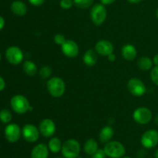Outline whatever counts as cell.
Masks as SVG:
<instances>
[{
    "label": "cell",
    "mask_w": 158,
    "mask_h": 158,
    "mask_svg": "<svg viewBox=\"0 0 158 158\" xmlns=\"http://www.w3.org/2000/svg\"><path fill=\"white\" fill-rule=\"evenodd\" d=\"M46 87L49 94L55 98L61 97L66 90V84L64 81L63 79L58 77L49 79L46 83Z\"/></svg>",
    "instance_id": "obj_1"
},
{
    "label": "cell",
    "mask_w": 158,
    "mask_h": 158,
    "mask_svg": "<svg viewBox=\"0 0 158 158\" xmlns=\"http://www.w3.org/2000/svg\"><path fill=\"white\" fill-rule=\"evenodd\" d=\"M10 104L12 109L16 114H24L29 110H32L29 101L26 97L23 95H15L12 97L10 100Z\"/></svg>",
    "instance_id": "obj_2"
},
{
    "label": "cell",
    "mask_w": 158,
    "mask_h": 158,
    "mask_svg": "<svg viewBox=\"0 0 158 158\" xmlns=\"http://www.w3.org/2000/svg\"><path fill=\"white\" fill-rule=\"evenodd\" d=\"M80 151V143L75 139H69L63 143L61 152L64 158H77Z\"/></svg>",
    "instance_id": "obj_3"
},
{
    "label": "cell",
    "mask_w": 158,
    "mask_h": 158,
    "mask_svg": "<svg viewBox=\"0 0 158 158\" xmlns=\"http://www.w3.org/2000/svg\"><path fill=\"white\" fill-rule=\"evenodd\" d=\"M103 150L106 157L110 158H122L126 154V149L123 143L116 140H110L106 143Z\"/></svg>",
    "instance_id": "obj_4"
},
{
    "label": "cell",
    "mask_w": 158,
    "mask_h": 158,
    "mask_svg": "<svg viewBox=\"0 0 158 158\" xmlns=\"http://www.w3.org/2000/svg\"><path fill=\"white\" fill-rule=\"evenodd\" d=\"M106 9L104 5L96 4L92 7L90 11V18L96 26H101L106 19Z\"/></svg>",
    "instance_id": "obj_5"
},
{
    "label": "cell",
    "mask_w": 158,
    "mask_h": 158,
    "mask_svg": "<svg viewBox=\"0 0 158 158\" xmlns=\"http://www.w3.org/2000/svg\"><path fill=\"white\" fill-rule=\"evenodd\" d=\"M152 117V112L151 110L145 106L137 108L133 114V119L134 121L140 125L148 124L151 122Z\"/></svg>",
    "instance_id": "obj_6"
},
{
    "label": "cell",
    "mask_w": 158,
    "mask_h": 158,
    "mask_svg": "<svg viewBox=\"0 0 158 158\" xmlns=\"http://www.w3.org/2000/svg\"><path fill=\"white\" fill-rule=\"evenodd\" d=\"M142 146L146 149H152L158 144V132L156 130H149L143 133L140 139Z\"/></svg>",
    "instance_id": "obj_7"
},
{
    "label": "cell",
    "mask_w": 158,
    "mask_h": 158,
    "mask_svg": "<svg viewBox=\"0 0 158 158\" xmlns=\"http://www.w3.org/2000/svg\"><path fill=\"white\" fill-rule=\"evenodd\" d=\"M6 58L9 63L18 65L23 62L24 55L19 47L15 46H9L6 51Z\"/></svg>",
    "instance_id": "obj_8"
},
{
    "label": "cell",
    "mask_w": 158,
    "mask_h": 158,
    "mask_svg": "<svg viewBox=\"0 0 158 158\" xmlns=\"http://www.w3.org/2000/svg\"><path fill=\"white\" fill-rule=\"evenodd\" d=\"M127 89L135 97H142L147 92L146 86L138 78H131L127 83Z\"/></svg>",
    "instance_id": "obj_9"
},
{
    "label": "cell",
    "mask_w": 158,
    "mask_h": 158,
    "mask_svg": "<svg viewBox=\"0 0 158 158\" xmlns=\"http://www.w3.org/2000/svg\"><path fill=\"white\" fill-rule=\"evenodd\" d=\"M40 130L33 124L27 123L22 130V135L25 140L29 143H35L40 137Z\"/></svg>",
    "instance_id": "obj_10"
},
{
    "label": "cell",
    "mask_w": 158,
    "mask_h": 158,
    "mask_svg": "<svg viewBox=\"0 0 158 158\" xmlns=\"http://www.w3.org/2000/svg\"><path fill=\"white\" fill-rule=\"evenodd\" d=\"M22 131L19 126L15 123H9L5 129V137L10 143L18 141L21 136Z\"/></svg>",
    "instance_id": "obj_11"
},
{
    "label": "cell",
    "mask_w": 158,
    "mask_h": 158,
    "mask_svg": "<svg viewBox=\"0 0 158 158\" xmlns=\"http://www.w3.org/2000/svg\"><path fill=\"white\" fill-rule=\"evenodd\" d=\"M39 130L43 137H51L56 132V124L51 119H44L40 122Z\"/></svg>",
    "instance_id": "obj_12"
},
{
    "label": "cell",
    "mask_w": 158,
    "mask_h": 158,
    "mask_svg": "<svg viewBox=\"0 0 158 158\" xmlns=\"http://www.w3.org/2000/svg\"><path fill=\"white\" fill-rule=\"evenodd\" d=\"M62 52L66 56L69 58H74L79 54V46L75 41L71 40H67L62 45Z\"/></svg>",
    "instance_id": "obj_13"
},
{
    "label": "cell",
    "mask_w": 158,
    "mask_h": 158,
    "mask_svg": "<svg viewBox=\"0 0 158 158\" xmlns=\"http://www.w3.org/2000/svg\"><path fill=\"white\" fill-rule=\"evenodd\" d=\"M114 46L108 40H102L97 42L95 45V50L97 54L103 56H108L114 52Z\"/></svg>",
    "instance_id": "obj_14"
},
{
    "label": "cell",
    "mask_w": 158,
    "mask_h": 158,
    "mask_svg": "<svg viewBox=\"0 0 158 158\" xmlns=\"http://www.w3.org/2000/svg\"><path fill=\"white\" fill-rule=\"evenodd\" d=\"M49 148L45 143H39L32 148L31 151V158H48Z\"/></svg>",
    "instance_id": "obj_15"
},
{
    "label": "cell",
    "mask_w": 158,
    "mask_h": 158,
    "mask_svg": "<svg viewBox=\"0 0 158 158\" xmlns=\"http://www.w3.org/2000/svg\"><path fill=\"white\" fill-rule=\"evenodd\" d=\"M121 54L123 59L127 61H133L137 57V49L135 46L131 44H126L121 49Z\"/></svg>",
    "instance_id": "obj_16"
},
{
    "label": "cell",
    "mask_w": 158,
    "mask_h": 158,
    "mask_svg": "<svg viewBox=\"0 0 158 158\" xmlns=\"http://www.w3.org/2000/svg\"><path fill=\"white\" fill-rule=\"evenodd\" d=\"M11 10L15 15L23 16L27 12V6L23 2L16 0L11 4Z\"/></svg>",
    "instance_id": "obj_17"
},
{
    "label": "cell",
    "mask_w": 158,
    "mask_h": 158,
    "mask_svg": "<svg viewBox=\"0 0 158 158\" xmlns=\"http://www.w3.org/2000/svg\"><path fill=\"white\" fill-rule=\"evenodd\" d=\"M97 52L94 49H88L83 56V61L87 66H94L97 62Z\"/></svg>",
    "instance_id": "obj_18"
},
{
    "label": "cell",
    "mask_w": 158,
    "mask_h": 158,
    "mask_svg": "<svg viewBox=\"0 0 158 158\" xmlns=\"http://www.w3.org/2000/svg\"><path fill=\"white\" fill-rule=\"evenodd\" d=\"M114 134V131L110 126H106L102 128L100 132L99 138L102 143H108L110 141Z\"/></svg>",
    "instance_id": "obj_19"
},
{
    "label": "cell",
    "mask_w": 158,
    "mask_h": 158,
    "mask_svg": "<svg viewBox=\"0 0 158 158\" xmlns=\"http://www.w3.org/2000/svg\"><path fill=\"white\" fill-rule=\"evenodd\" d=\"M98 143L95 139L90 138L86 141L83 146V150L86 154L89 156H93L97 151H98Z\"/></svg>",
    "instance_id": "obj_20"
},
{
    "label": "cell",
    "mask_w": 158,
    "mask_h": 158,
    "mask_svg": "<svg viewBox=\"0 0 158 158\" xmlns=\"http://www.w3.org/2000/svg\"><path fill=\"white\" fill-rule=\"evenodd\" d=\"M62 143L61 140L58 138V137H52L49 140V143H48V148L49 150L53 154H57L62 150Z\"/></svg>",
    "instance_id": "obj_21"
},
{
    "label": "cell",
    "mask_w": 158,
    "mask_h": 158,
    "mask_svg": "<svg viewBox=\"0 0 158 158\" xmlns=\"http://www.w3.org/2000/svg\"><path fill=\"white\" fill-rule=\"evenodd\" d=\"M153 60L148 56H142L137 61V66L141 70L147 71L153 68Z\"/></svg>",
    "instance_id": "obj_22"
},
{
    "label": "cell",
    "mask_w": 158,
    "mask_h": 158,
    "mask_svg": "<svg viewBox=\"0 0 158 158\" xmlns=\"http://www.w3.org/2000/svg\"><path fill=\"white\" fill-rule=\"evenodd\" d=\"M23 69L25 73L28 76H34L37 73V66L33 62L30 60H26L24 62L23 66Z\"/></svg>",
    "instance_id": "obj_23"
},
{
    "label": "cell",
    "mask_w": 158,
    "mask_h": 158,
    "mask_svg": "<svg viewBox=\"0 0 158 158\" xmlns=\"http://www.w3.org/2000/svg\"><path fill=\"white\" fill-rule=\"evenodd\" d=\"M12 116L10 111L7 109H2L0 111V120L3 123H9L12 120Z\"/></svg>",
    "instance_id": "obj_24"
},
{
    "label": "cell",
    "mask_w": 158,
    "mask_h": 158,
    "mask_svg": "<svg viewBox=\"0 0 158 158\" xmlns=\"http://www.w3.org/2000/svg\"><path fill=\"white\" fill-rule=\"evenodd\" d=\"M74 5L80 9H87L94 3V0H73Z\"/></svg>",
    "instance_id": "obj_25"
},
{
    "label": "cell",
    "mask_w": 158,
    "mask_h": 158,
    "mask_svg": "<svg viewBox=\"0 0 158 158\" xmlns=\"http://www.w3.org/2000/svg\"><path fill=\"white\" fill-rule=\"evenodd\" d=\"M39 73H40V76L41 78L47 79L49 78L51 76V74H52V69H51V68L49 67V66H45L40 69Z\"/></svg>",
    "instance_id": "obj_26"
},
{
    "label": "cell",
    "mask_w": 158,
    "mask_h": 158,
    "mask_svg": "<svg viewBox=\"0 0 158 158\" xmlns=\"http://www.w3.org/2000/svg\"><path fill=\"white\" fill-rule=\"evenodd\" d=\"M151 79L154 84L158 86V66H155L151 69Z\"/></svg>",
    "instance_id": "obj_27"
},
{
    "label": "cell",
    "mask_w": 158,
    "mask_h": 158,
    "mask_svg": "<svg viewBox=\"0 0 158 158\" xmlns=\"http://www.w3.org/2000/svg\"><path fill=\"white\" fill-rule=\"evenodd\" d=\"M73 0H60V6L63 9H69L73 6Z\"/></svg>",
    "instance_id": "obj_28"
},
{
    "label": "cell",
    "mask_w": 158,
    "mask_h": 158,
    "mask_svg": "<svg viewBox=\"0 0 158 158\" xmlns=\"http://www.w3.org/2000/svg\"><path fill=\"white\" fill-rule=\"evenodd\" d=\"M53 40L56 44L59 45V46H62L66 41L65 36L63 35H62V34H56V35H54Z\"/></svg>",
    "instance_id": "obj_29"
},
{
    "label": "cell",
    "mask_w": 158,
    "mask_h": 158,
    "mask_svg": "<svg viewBox=\"0 0 158 158\" xmlns=\"http://www.w3.org/2000/svg\"><path fill=\"white\" fill-rule=\"evenodd\" d=\"M91 157L93 158H106V154L103 149H98V151L94 155L91 156Z\"/></svg>",
    "instance_id": "obj_30"
},
{
    "label": "cell",
    "mask_w": 158,
    "mask_h": 158,
    "mask_svg": "<svg viewBox=\"0 0 158 158\" xmlns=\"http://www.w3.org/2000/svg\"><path fill=\"white\" fill-rule=\"evenodd\" d=\"M31 5L34 6H40L44 3L45 0H28Z\"/></svg>",
    "instance_id": "obj_31"
},
{
    "label": "cell",
    "mask_w": 158,
    "mask_h": 158,
    "mask_svg": "<svg viewBox=\"0 0 158 158\" xmlns=\"http://www.w3.org/2000/svg\"><path fill=\"white\" fill-rule=\"evenodd\" d=\"M6 87V82H5L4 79L2 77H0V92L2 91Z\"/></svg>",
    "instance_id": "obj_32"
},
{
    "label": "cell",
    "mask_w": 158,
    "mask_h": 158,
    "mask_svg": "<svg viewBox=\"0 0 158 158\" xmlns=\"http://www.w3.org/2000/svg\"><path fill=\"white\" fill-rule=\"evenodd\" d=\"M116 0H100L101 2V4L103 5H110L112 3H114Z\"/></svg>",
    "instance_id": "obj_33"
},
{
    "label": "cell",
    "mask_w": 158,
    "mask_h": 158,
    "mask_svg": "<svg viewBox=\"0 0 158 158\" xmlns=\"http://www.w3.org/2000/svg\"><path fill=\"white\" fill-rule=\"evenodd\" d=\"M107 58H108V60H109L110 62H114L116 60V56L114 55V52H113V53L110 54V55L108 56Z\"/></svg>",
    "instance_id": "obj_34"
},
{
    "label": "cell",
    "mask_w": 158,
    "mask_h": 158,
    "mask_svg": "<svg viewBox=\"0 0 158 158\" xmlns=\"http://www.w3.org/2000/svg\"><path fill=\"white\" fill-rule=\"evenodd\" d=\"M4 26H5V19L2 16L0 15V30H2V29H3Z\"/></svg>",
    "instance_id": "obj_35"
},
{
    "label": "cell",
    "mask_w": 158,
    "mask_h": 158,
    "mask_svg": "<svg viewBox=\"0 0 158 158\" xmlns=\"http://www.w3.org/2000/svg\"><path fill=\"white\" fill-rule=\"evenodd\" d=\"M153 63H154V64L155 65V66H158V53L156 54V55H154V58H153Z\"/></svg>",
    "instance_id": "obj_36"
},
{
    "label": "cell",
    "mask_w": 158,
    "mask_h": 158,
    "mask_svg": "<svg viewBox=\"0 0 158 158\" xmlns=\"http://www.w3.org/2000/svg\"><path fill=\"white\" fill-rule=\"evenodd\" d=\"M143 0H127V2H129L130 3H132V4H137V3L140 2Z\"/></svg>",
    "instance_id": "obj_37"
},
{
    "label": "cell",
    "mask_w": 158,
    "mask_h": 158,
    "mask_svg": "<svg viewBox=\"0 0 158 158\" xmlns=\"http://www.w3.org/2000/svg\"><path fill=\"white\" fill-rule=\"evenodd\" d=\"M154 156H155V158H158V148L156 150L155 154H154Z\"/></svg>",
    "instance_id": "obj_38"
},
{
    "label": "cell",
    "mask_w": 158,
    "mask_h": 158,
    "mask_svg": "<svg viewBox=\"0 0 158 158\" xmlns=\"http://www.w3.org/2000/svg\"><path fill=\"white\" fill-rule=\"evenodd\" d=\"M155 123H156V124H157L158 126V114H157V117H156V118H155Z\"/></svg>",
    "instance_id": "obj_39"
},
{
    "label": "cell",
    "mask_w": 158,
    "mask_h": 158,
    "mask_svg": "<svg viewBox=\"0 0 158 158\" xmlns=\"http://www.w3.org/2000/svg\"><path fill=\"white\" fill-rule=\"evenodd\" d=\"M156 16H157V19H158V8L157 9V12H156Z\"/></svg>",
    "instance_id": "obj_40"
},
{
    "label": "cell",
    "mask_w": 158,
    "mask_h": 158,
    "mask_svg": "<svg viewBox=\"0 0 158 158\" xmlns=\"http://www.w3.org/2000/svg\"><path fill=\"white\" fill-rule=\"evenodd\" d=\"M122 158H132V157H123Z\"/></svg>",
    "instance_id": "obj_41"
},
{
    "label": "cell",
    "mask_w": 158,
    "mask_h": 158,
    "mask_svg": "<svg viewBox=\"0 0 158 158\" xmlns=\"http://www.w3.org/2000/svg\"><path fill=\"white\" fill-rule=\"evenodd\" d=\"M0 61H1V53H0Z\"/></svg>",
    "instance_id": "obj_42"
},
{
    "label": "cell",
    "mask_w": 158,
    "mask_h": 158,
    "mask_svg": "<svg viewBox=\"0 0 158 158\" xmlns=\"http://www.w3.org/2000/svg\"><path fill=\"white\" fill-rule=\"evenodd\" d=\"M56 158H62V157H56Z\"/></svg>",
    "instance_id": "obj_43"
},
{
    "label": "cell",
    "mask_w": 158,
    "mask_h": 158,
    "mask_svg": "<svg viewBox=\"0 0 158 158\" xmlns=\"http://www.w3.org/2000/svg\"><path fill=\"white\" fill-rule=\"evenodd\" d=\"M91 158H93V157H91Z\"/></svg>",
    "instance_id": "obj_44"
}]
</instances>
